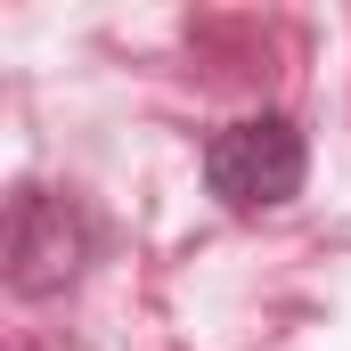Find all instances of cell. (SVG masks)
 Instances as JSON below:
<instances>
[{"instance_id": "obj_1", "label": "cell", "mask_w": 351, "mask_h": 351, "mask_svg": "<svg viewBox=\"0 0 351 351\" xmlns=\"http://www.w3.org/2000/svg\"><path fill=\"white\" fill-rule=\"evenodd\" d=\"M311 180V139L294 114H237L204 139V188L229 213H278Z\"/></svg>"}, {"instance_id": "obj_2", "label": "cell", "mask_w": 351, "mask_h": 351, "mask_svg": "<svg viewBox=\"0 0 351 351\" xmlns=\"http://www.w3.org/2000/svg\"><path fill=\"white\" fill-rule=\"evenodd\" d=\"M90 254H98V221L74 188H41V180L16 188V204H8V286L25 302L66 294L90 269Z\"/></svg>"}]
</instances>
